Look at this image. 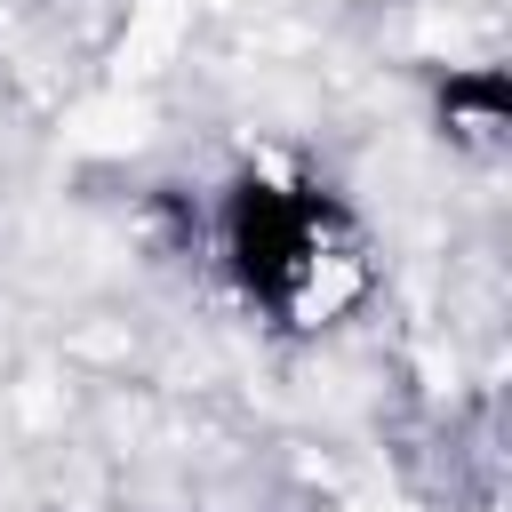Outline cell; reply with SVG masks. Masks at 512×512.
<instances>
[{
    "mask_svg": "<svg viewBox=\"0 0 512 512\" xmlns=\"http://www.w3.org/2000/svg\"><path fill=\"white\" fill-rule=\"evenodd\" d=\"M224 264L232 280L272 304L280 320L312 328L328 320L352 288H360V240L352 216L312 192V184H272V176H240L224 192Z\"/></svg>",
    "mask_w": 512,
    "mask_h": 512,
    "instance_id": "6da1fadb",
    "label": "cell"
},
{
    "mask_svg": "<svg viewBox=\"0 0 512 512\" xmlns=\"http://www.w3.org/2000/svg\"><path fill=\"white\" fill-rule=\"evenodd\" d=\"M440 120H448V128H472V136L504 128V120H512V80H504L496 64L448 72V80H440Z\"/></svg>",
    "mask_w": 512,
    "mask_h": 512,
    "instance_id": "7a4b0ae2",
    "label": "cell"
}]
</instances>
